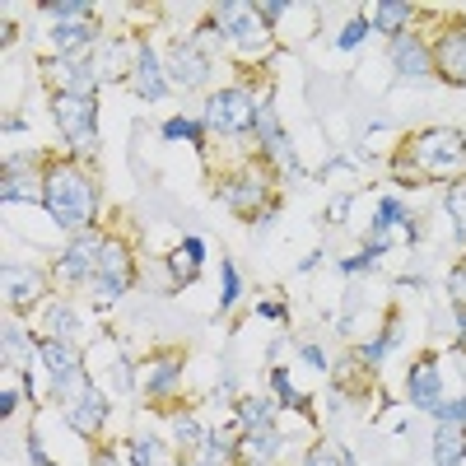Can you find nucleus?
Instances as JSON below:
<instances>
[{
    "label": "nucleus",
    "instance_id": "f257e3e1",
    "mask_svg": "<svg viewBox=\"0 0 466 466\" xmlns=\"http://www.w3.org/2000/svg\"><path fill=\"white\" fill-rule=\"evenodd\" d=\"M43 210L66 233H85L98 215V187L80 159H52L43 168Z\"/></svg>",
    "mask_w": 466,
    "mask_h": 466
},
{
    "label": "nucleus",
    "instance_id": "f03ea898",
    "mask_svg": "<svg viewBox=\"0 0 466 466\" xmlns=\"http://www.w3.org/2000/svg\"><path fill=\"white\" fill-rule=\"evenodd\" d=\"M406 159L420 168V182L439 177V182L452 187L461 177V168H466V136L452 131V127H424V131L410 136Z\"/></svg>",
    "mask_w": 466,
    "mask_h": 466
},
{
    "label": "nucleus",
    "instance_id": "7ed1b4c3",
    "mask_svg": "<svg viewBox=\"0 0 466 466\" xmlns=\"http://www.w3.org/2000/svg\"><path fill=\"white\" fill-rule=\"evenodd\" d=\"M52 122H56V131L75 159H85V154L98 149V98L52 94Z\"/></svg>",
    "mask_w": 466,
    "mask_h": 466
},
{
    "label": "nucleus",
    "instance_id": "20e7f679",
    "mask_svg": "<svg viewBox=\"0 0 466 466\" xmlns=\"http://www.w3.org/2000/svg\"><path fill=\"white\" fill-rule=\"evenodd\" d=\"M257 112H261V94L257 89L228 85V89H215L210 94L206 127L219 131V136H248V131H257Z\"/></svg>",
    "mask_w": 466,
    "mask_h": 466
},
{
    "label": "nucleus",
    "instance_id": "39448f33",
    "mask_svg": "<svg viewBox=\"0 0 466 466\" xmlns=\"http://www.w3.org/2000/svg\"><path fill=\"white\" fill-rule=\"evenodd\" d=\"M103 248H107V238L98 228L75 233V238L66 243V252L56 257V266H52V280L56 285H89L98 276V266H103Z\"/></svg>",
    "mask_w": 466,
    "mask_h": 466
},
{
    "label": "nucleus",
    "instance_id": "423d86ee",
    "mask_svg": "<svg viewBox=\"0 0 466 466\" xmlns=\"http://www.w3.org/2000/svg\"><path fill=\"white\" fill-rule=\"evenodd\" d=\"M215 197H219V206L238 210V215H252V219H261L266 206H276V201H270V182H266L257 168H233V173L215 187Z\"/></svg>",
    "mask_w": 466,
    "mask_h": 466
},
{
    "label": "nucleus",
    "instance_id": "0eeeda50",
    "mask_svg": "<svg viewBox=\"0 0 466 466\" xmlns=\"http://www.w3.org/2000/svg\"><path fill=\"white\" fill-rule=\"evenodd\" d=\"M210 19L224 28V37L233 47H243V52H261L270 37H266V24L257 15V5H243V0H224V5L210 10Z\"/></svg>",
    "mask_w": 466,
    "mask_h": 466
},
{
    "label": "nucleus",
    "instance_id": "6e6552de",
    "mask_svg": "<svg viewBox=\"0 0 466 466\" xmlns=\"http://www.w3.org/2000/svg\"><path fill=\"white\" fill-rule=\"evenodd\" d=\"M136 382L149 401H168L182 382V350H159V355H149L136 364Z\"/></svg>",
    "mask_w": 466,
    "mask_h": 466
},
{
    "label": "nucleus",
    "instance_id": "1a4fd4ad",
    "mask_svg": "<svg viewBox=\"0 0 466 466\" xmlns=\"http://www.w3.org/2000/svg\"><path fill=\"white\" fill-rule=\"evenodd\" d=\"M434 75L457 89H466V24H452L434 37Z\"/></svg>",
    "mask_w": 466,
    "mask_h": 466
},
{
    "label": "nucleus",
    "instance_id": "9d476101",
    "mask_svg": "<svg viewBox=\"0 0 466 466\" xmlns=\"http://www.w3.org/2000/svg\"><path fill=\"white\" fill-rule=\"evenodd\" d=\"M66 424L80 439H98L103 434V424H107V392L98 382H89L75 401H66Z\"/></svg>",
    "mask_w": 466,
    "mask_h": 466
},
{
    "label": "nucleus",
    "instance_id": "9b49d317",
    "mask_svg": "<svg viewBox=\"0 0 466 466\" xmlns=\"http://www.w3.org/2000/svg\"><path fill=\"white\" fill-rule=\"evenodd\" d=\"M387 56H392V70L401 75V80H430V75H434V52H430V43H424L420 33L392 37Z\"/></svg>",
    "mask_w": 466,
    "mask_h": 466
},
{
    "label": "nucleus",
    "instance_id": "f8f14e48",
    "mask_svg": "<svg viewBox=\"0 0 466 466\" xmlns=\"http://www.w3.org/2000/svg\"><path fill=\"white\" fill-rule=\"evenodd\" d=\"M406 392H410V406H415V410H430V415L448 401V397H443V373H439V360H434V355H424V360L410 364Z\"/></svg>",
    "mask_w": 466,
    "mask_h": 466
},
{
    "label": "nucleus",
    "instance_id": "ddd939ff",
    "mask_svg": "<svg viewBox=\"0 0 466 466\" xmlns=\"http://www.w3.org/2000/svg\"><path fill=\"white\" fill-rule=\"evenodd\" d=\"M0 280H5V303L10 308H33V303H47V276L37 266H19V261H5V270H0Z\"/></svg>",
    "mask_w": 466,
    "mask_h": 466
},
{
    "label": "nucleus",
    "instance_id": "4468645a",
    "mask_svg": "<svg viewBox=\"0 0 466 466\" xmlns=\"http://www.w3.org/2000/svg\"><path fill=\"white\" fill-rule=\"evenodd\" d=\"M164 70H168V80H173V85H182V89H201L210 75H215V61H210L206 52H197L191 43H173Z\"/></svg>",
    "mask_w": 466,
    "mask_h": 466
},
{
    "label": "nucleus",
    "instance_id": "2eb2a0df",
    "mask_svg": "<svg viewBox=\"0 0 466 466\" xmlns=\"http://www.w3.org/2000/svg\"><path fill=\"white\" fill-rule=\"evenodd\" d=\"M168 70H164V56L154 52L149 43H140V52H136V75H131V94H140L145 103H159V98H168Z\"/></svg>",
    "mask_w": 466,
    "mask_h": 466
},
{
    "label": "nucleus",
    "instance_id": "dca6fc26",
    "mask_svg": "<svg viewBox=\"0 0 466 466\" xmlns=\"http://www.w3.org/2000/svg\"><path fill=\"white\" fill-rule=\"evenodd\" d=\"M52 52L66 61H89L98 52V19L85 24H52Z\"/></svg>",
    "mask_w": 466,
    "mask_h": 466
},
{
    "label": "nucleus",
    "instance_id": "f3484780",
    "mask_svg": "<svg viewBox=\"0 0 466 466\" xmlns=\"http://www.w3.org/2000/svg\"><path fill=\"white\" fill-rule=\"evenodd\" d=\"M285 452V439L280 430H270V434H238V443H233V466H276Z\"/></svg>",
    "mask_w": 466,
    "mask_h": 466
},
{
    "label": "nucleus",
    "instance_id": "a211bd4d",
    "mask_svg": "<svg viewBox=\"0 0 466 466\" xmlns=\"http://www.w3.org/2000/svg\"><path fill=\"white\" fill-rule=\"evenodd\" d=\"M136 52H140V43H127V37H112V43H103V47H98V75H103L107 85H131Z\"/></svg>",
    "mask_w": 466,
    "mask_h": 466
},
{
    "label": "nucleus",
    "instance_id": "6ab92c4d",
    "mask_svg": "<svg viewBox=\"0 0 466 466\" xmlns=\"http://www.w3.org/2000/svg\"><path fill=\"white\" fill-rule=\"evenodd\" d=\"M0 340H5V369L28 378V369L37 364V340L19 327V318H5V327H0Z\"/></svg>",
    "mask_w": 466,
    "mask_h": 466
},
{
    "label": "nucleus",
    "instance_id": "aec40b11",
    "mask_svg": "<svg viewBox=\"0 0 466 466\" xmlns=\"http://www.w3.org/2000/svg\"><path fill=\"white\" fill-rule=\"evenodd\" d=\"M276 410H280L276 397H243L233 406V424H238V434H270L276 430Z\"/></svg>",
    "mask_w": 466,
    "mask_h": 466
},
{
    "label": "nucleus",
    "instance_id": "412c9836",
    "mask_svg": "<svg viewBox=\"0 0 466 466\" xmlns=\"http://www.w3.org/2000/svg\"><path fill=\"white\" fill-rule=\"evenodd\" d=\"M37 331H43L47 340H75V336H80V318H75V303H66V299H47L43 308H37Z\"/></svg>",
    "mask_w": 466,
    "mask_h": 466
},
{
    "label": "nucleus",
    "instance_id": "4be33fe9",
    "mask_svg": "<svg viewBox=\"0 0 466 466\" xmlns=\"http://www.w3.org/2000/svg\"><path fill=\"white\" fill-rule=\"evenodd\" d=\"M168 430H173V448H177L182 457H191V461L206 452V443H210V434H215V430H206V424L191 415V410H177Z\"/></svg>",
    "mask_w": 466,
    "mask_h": 466
},
{
    "label": "nucleus",
    "instance_id": "5701e85b",
    "mask_svg": "<svg viewBox=\"0 0 466 466\" xmlns=\"http://www.w3.org/2000/svg\"><path fill=\"white\" fill-rule=\"evenodd\" d=\"M201 261H206V243L201 238H182L177 248H168V276H173V285L182 289V285H191L201 276Z\"/></svg>",
    "mask_w": 466,
    "mask_h": 466
},
{
    "label": "nucleus",
    "instance_id": "b1692460",
    "mask_svg": "<svg viewBox=\"0 0 466 466\" xmlns=\"http://www.w3.org/2000/svg\"><path fill=\"white\" fill-rule=\"evenodd\" d=\"M430 448H434V466H461V461H466V424L439 420Z\"/></svg>",
    "mask_w": 466,
    "mask_h": 466
},
{
    "label": "nucleus",
    "instance_id": "393cba45",
    "mask_svg": "<svg viewBox=\"0 0 466 466\" xmlns=\"http://www.w3.org/2000/svg\"><path fill=\"white\" fill-rule=\"evenodd\" d=\"M410 19H415V5H406V0H382V5L369 10V24L387 37H401L410 33Z\"/></svg>",
    "mask_w": 466,
    "mask_h": 466
},
{
    "label": "nucleus",
    "instance_id": "a878e982",
    "mask_svg": "<svg viewBox=\"0 0 466 466\" xmlns=\"http://www.w3.org/2000/svg\"><path fill=\"white\" fill-rule=\"evenodd\" d=\"M127 461H131V466H177V461H173V448H168L159 434H149V430L127 443Z\"/></svg>",
    "mask_w": 466,
    "mask_h": 466
},
{
    "label": "nucleus",
    "instance_id": "bb28decb",
    "mask_svg": "<svg viewBox=\"0 0 466 466\" xmlns=\"http://www.w3.org/2000/svg\"><path fill=\"white\" fill-rule=\"evenodd\" d=\"M387 228H401V233H406V243L420 238V228H415L410 210H406L397 197H382V201H378V215H373V228H369V233H387Z\"/></svg>",
    "mask_w": 466,
    "mask_h": 466
},
{
    "label": "nucleus",
    "instance_id": "cd10ccee",
    "mask_svg": "<svg viewBox=\"0 0 466 466\" xmlns=\"http://www.w3.org/2000/svg\"><path fill=\"white\" fill-rule=\"evenodd\" d=\"M85 289H89V303H94V308H112L116 299L131 289V270H98Z\"/></svg>",
    "mask_w": 466,
    "mask_h": 466
},
{
    "label": "nucleus",
    "instance_id": "c85d7f7f",
    "mask_svg": "<svg viewBox=\"0 0 466 466\" xmlns=\"http://www.w3.org/2000/svg\"><path fill=\"white\" fill-rule=\"evenodd\" d=\"M397 336H401V327L392 322V327H382V331H378L373 340H364V345L355 350V355H360V364H364V369H378V364H382L387 355H392V345H397Z\"/></svg>",
    "mask_w": 466,
    "mask_h": 466
},
{
    "label": "nucleus",
    "instance_id": "c756f323",
    "mask_svg": "<svg viewBox=\"0 0 466 466\" xmlns=\"http://www.w3.org/2000/svg\"><path fill=\"white\" fill-rule=\"evenodd\" d=\"M270 397H276L285 410H299V415H313V401H303L299 392H294V382H289V373L285 369H270Z\"/></svg>",
    "mask_w": 466,
    "mask_h": 466
},
{
    "label": "nucleus",
    "instance_id": "7c9ffc66",
    "mask_svg": "<svg viewBox=\"0 0 466 466\" xmlns=\"http://www.w3.org/2000/svg\"><path fill=\"white\" fill-rule=\"evenodd\" d=\"M0 197H5V206H15V201H37L43 206V182H28V173H10L5 168V182H0Z\"/></svg>",
    "mask_w": 466,
    "mask_h": 466
},
{
    "label": "nucleus",
    "instance_id": "2f4dec72",
    "mask_svg": "<svg viewBox=\"0 0 466 466\" xmlns=\"http://www.w3.org/2000/svg\"><path fill=\"white\" fill-rule=\"evenodd\" d=\"M187 43L197 47V52H206V56H215V52H224V47H228V37H224V28H219L215 19H201V24H197V33H191Z\"/></svg>",
    "mask_w": 466,
    "mask_h": 466
},
{
    "label": "nucleus",
    "instance_id": "473e14b6",
    "mask_svg": "<svg viewBox=\"0 0 466 466\" xmlns=\"http://www.w3.org/2000/svg\"><path fill=\"white\" fill-rule=\"evenodd\" d=\"M164 140H191L197 149H206V122H191V116H173V122L159 127Z\"/></svg>",
    "mask_w": 466,
    "mask_h": 466
},
{
    "label": "nucleus",
    "instance_id": "72a5a7b5",
    "mask_svg": "<svg viewBox=\"0 0 466 466\" xmlns=\"http://www.w3.org/2000/svg\"><path fill=\"white\" fill-rule=\"evenodd\" d=\"M43 15H52V24H85L94 19V5H85V0H52V5H43Z\"/></svg>",
    "mask_w": 466,
    "mask_h": 466
},
{
    "label": "nucleus",
    "instance_id": "f704fd0d",
    "mask_svg": "<svg viewBox=\"0 0 466 466\" xmlns=\"http://www.w3.org/2000/svg\"><path fill=\"white\" fill-rule=\"evenodd\" d=\"M443 210H448V219H452V228H457V238L466 243V177H457V182L448 187Z\"/></svg>",
    "mask_w": 466,
    "mask_h": 466
},
{
    "label": "nucleus",
    "instance_id": "c9c22d12",
    "mask_svg": "<svg viewBox=\"0 0 466 466\" xmlns=\"http://www.w3.org/2000/svg\"><path fill=\"white\" fill-rule=\"evenodd\" d=\"M303 466H355V461H350V452L340 443H318V448H308Z\"/></svg>",
    "mask_w": 466,
    "mask_h": 466
},
{
    "label": "nucleus",
    "instance_id": "e433bc0d",
    "mask_svg": "<svg viewBox=\"0 0 466 466\" xmlns=\"http://www.w3.org/2000/svg\"><path fill=\"white\" fill-rule=\"evenodd\" d=\"M369 33H373V24H369V15H360V19H350V24L340 28V37H336V47H340V52H350V47H360V43H364Z\"/></svg>",
    "mask_w": 466,
    "mask_h": 466
},
{
    "label": "nucleus",
    "instance_id": "4c0bfd02",
    "mask_svg": "<svg viewBox=\"0 0 466 466\" xmlns=\"http://www.w3.org/2000/svg\"><path fill=\"white\" fill-rule=\"evenodd\" d=\"M219 280H224V289H219V308H233V303H238V266L224 261V266H219Z\"/></svg>",
    "mask_w": 466,
    "mask_h": 466
},
{
    "label": "nucleus",
    "instance_id": "58836bf2",
    "mask_svg": "<svg viewBox=\"0 0 466 466\" xmlns=\"http://www.w3.org/2000/svg\"><path fill=\"white\" fill-rule=\"evenodd\" d=\"M434 420H448V424H466V392L461 397H448L439 410H434Z\"/></svg>",
    "mask_w": 466,
    "mask_h": 466
},
{
    "label": "nucleus",
    "instance_id": "ea45409f",
    "mask_svg": "<svg viewBox=\"0 0 466 466\" xmlns=\"http://www.w3.org/2000/svg\"><path fill=\"white\" fill-rule=\"evenodd\" d=\"M299 360H303L308 369L327 373V350H322V345H313V340H303V345H299Z\"/></svg>",
    "mask_w": 466,
    "mask_h": 466
},
{
    "label": "nucleus",
    "instance_id": "a19ab883",
    "mask_svg": "<svg viewBox=\"0 0 466 466\" xmlns=\"http://www.w3.org/2000/svg\"><path fill=\"white\" fill-rule=\"evenodd\" d=\"M448 299H452L457 308H466V266H457L452 276H448Z\"/></svg>",
    "mask_w": 466,
    "mask_h": 466
},
{
    "label": "nucleus",
    "instance_id": "79ce46f5",
    "mask_svg": "<svg viewBox=\"0 0 466 466\" xmlns=\"http://www.w3.org/2000/svg\"><path fill=\"white\" fill-rule=\"evenodd\" d=\"M28 457H33V466H56V457H47L43 434H37V430H28Z\"/></svg>",
    "mask_w": 466,
    "mask_h": 466
},
{
    "label": "nucleus",
    "instance_id": "37998d69",
    "mask_svg": "<svg viewBox=\"0 0 466 466\" xmlns=\"http://www.w3.org/2000/svg\"><path fill=\"white\" fill-rule=\"evenodd\" d=\"M285 10H289V0H261V5H257L261 24H276V19H280Z\"/></svg>",
    "mask_w": 466,
    "mask_h": 466
},
{
    "label": "nucleus",
    "instance_id": "c03bdc74",
    "mask_svg": "<svg viewBox=\"0 0 466 466\" xmlns=\"http://www.w3.org/2000/svg\"><path fill=\"white\" fill-rule=\"evenodd\" d=\"M257 313H261L266 322H280V318H285V303H257Z\"/></svg>",
    "mask_w": 466,
    "mask_h": 466
},
{
    "label": "nucleus",
    "instance_id": "a18cd8bd",
    "mask_svg": "<svg viewBox=\"0 0 466 466\" xmlns=\"http://www.w3.org/2000/svg\"><path fill=\"white\" fill-rule=\"evenodd\" d=\"M345 215H350V197H336V201H331V210H327V219H331V224H340Z\"/></svg>",
    "mask_w": 466,
    "mask_h": 466
},
{
    "label": "nucleus",
    "instance_id": "49530a36",
    "mask_svg": "<svg viewBox=\"0 0 466 466\" xmlns=\"http://www.w3.org/2000/svg\"><path fill=\"white\" fill-rule=\"evenodd\" d=\"M15 406H19V397L10 392V387H5V392H0V415H5V420H10V415H15Z\"/></svg>",
    "mask_w": 466,
    "mask_h": 466
},
{
    "label": "nucleus",
    "instance_id": "de8ad7c7",
    "mask_svg": "<svg viewBox=\"0 0 466 466\" xmlns=\"http://www.w3.org/2000/svg\"><path fill=\"white\" fill-rule=\"evenodd\" d=\"M94 466H116V452H112V448H98V452H94Z\"/></svg>",
    "mask_w": 466,
    "mask_h": 466
},
{
    "label": "nucleus",
    "instance_id": "09e8293b",
    "mask_svg": "<svg viewBox=\"0 0 466 466\" xmlns=\"http://www.w3.org/2000/svg\"><path fill=\"white\" fill-rule=\"evenodd\" d=\"M457 336L466 340V308H457Z\"/></svg>",
    "mask_w": 466,
    "mask_h": 466
},
{
    "label": "nucleus",
    "instance_id": "8fccbe9b",
    "mask_svg": "<svg viewBox=\"0 0 466 466\" xmlns=\"http://www.w3.org/2000/svg\"><path fill=\"white\" fill-rule=\"evenodd\" d=\"M187 466H206V461H187Z\"/></svg>",
    "mask_w": 466,
    "mask_h": 466
},
{
    "label": "nucleus",
    "instance_id": "3c124183",
    "mask_svg": "<svg viewBox=\"0 0 466 466\" xmlns=\"http://www.w3.org/2000/svg\"><path fill=\"white\" fill-rule=\"evenodd\" d=\"M461 364H466V355H461Z\"/></svg>",
    "mask_w": 466,
    "mask_h": 466
},
{
    "label": "nucleus",
    "instance_id": "603ef678",
    "mask_svg": "<svg viewBox=\"0 0 466 466\" xmlns=\"http://www.w3.org/2000/svg\"><path fill=\"white\" fill-rule=\"evenodd\" d=\"M461 266H466V261H461Z\"/></svg>",
    "mask_w": 466,
    "mask_h": 466
}]
</instances>
